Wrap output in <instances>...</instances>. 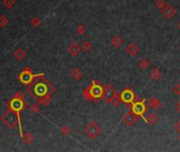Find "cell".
I'll return each instance as SVG.
<instances>
[{
    "mask_svg": "<svg viewBox=\"0 0 180 152\" xmlns=\"http://www.w3.org/2000/svg\"><path fill=\"white\" fill-rule=\"evenodd\" d=\"M1 120L4 123V125H5L6 127L10 128V129H14V128H16L17 126H18L20 137H22V136H23V132H22V126L20 125V123H19V118H18V116H17L16 112H14L12 109H10V108H8V110H6V111L4 112L3 114H2Z\"/></svg>",
    "mask_w": 180,
    "mask_h": 152,
    "instance_id": "1",
    "label": "cell"
},
{
    "mask_svg": "<svg viewBox=\"0 0 180 152\" xmlns=\"http://www.w3.org/2000/svg\"><path fill=\"white\" fill-rule=\"evenodd\" d=\"M8 106L10 109H12L14 112H16L17 116H18V118H19V123H20V125H21V116H20V113H21L22 110L25 109V107H26V103H24V98H19V97L14 96V98H12V100H10Z\"/></svg>",
    "mask_w": 180,
    "mask_h": 152,
    "instance_id": "2",
    "label": "cell"
},
{
    "mask_svg": "<svg viewBox=\"0 0 180 152\" xmlns=\"http://www.w3.org/2000/svg\"><path fill=\"white\" fill-rule=\"evenodd\" d=\"M88 92H90L91 100H97L102 98V93H103V87L99 83V81L93 80L92 85L88 87Z\"/></svg>",
    "mask_w": 180,
    "mask_h": 152,
    "instance_id": "3",
    "label": "cell"
},
{
    "mask_svg": "<svg viewBox=\"0 0 180 152\" xmlns=\"http://www.w3.org/2000/svg\"><path fill=\"white\" fill-rule=\"evenodd\" d=\"M84 132L88 136V138L95 140L102 133V128L99 125H97L96 123H88L84 128Z\"/></svg>",
    "mask_w": 180,
    "mask_h": 152,
    "instance_id": "4",
    "label": "cell"
},
{
    "mask_svg": "<svg viewBox=\"0 0 180 152\" xmlns=\"http://www.w3.org/2000/svg\"><path fill=\"white\" fill-rule=\"evenodd\" d=\"M120 98H121V101L123 103H125L126 106L131 107L132 103H134L135 100V93L131 88H125L123 91L120 93Z\"/></svg>",
    "mask_w": 180,
    "mask_h": 152,
    "instance_id": "5",
    "label": "cell"
},
{
    "mask_svg": "<svg viewBox=\"0 0 180 152\" xmlns=\"http://www.w3.org/2000/svg\"><path fill=\"white\" fill-rule=\"evenodd\" d=\"M33 78H34V74L31 71L30 68H24L22 70V72L19 74L18 79L20 80V83H23V85H30V83H33Z\"/></svg>",
    "mask_w": 180,
    "mask_h": 152,
    "instance_id": "6",
    "label": "cell"
},
{
    "mask_svg": "<svg viewBox=\"0 0 180 152\" xmlns=\"http://www.w3.org/2000/svg\"><path fill=\"white\" fill-rule=\"evenodd\" d=\"M146 106L144 103V100H140L136 101V103H133L131 106V110L134 112L135 114H137L140 117H143V114L146 112Z\"/></svg>",
    "mask_w": 180,
    "mask_h": 152,
    "instance_id": "7",
    "label": "cell"
},
{
    "mask_svg": "<svg viewBox=\"0 0 180 152\" xmlns=\"http://www.w3.org/2000/svg\"><path fill=\"white\" fill-rule=\"evenodd\" d=\"M33 90H34V93L36 97H39V96H43L44 94L48 93V86L44 81H39V83H36L35 86H33Z\"/></svg>",
    "mask_w": 180,
    "mask_h": 152,
    "instance_id": "8",
    "label": "cell"
},
{
    "mask_svg": "<svg viewBox=\"0 0 180 152\" xmlns=\"http://www.w3.org/2000/svg\"><path fill=\"white\" fill-rule=\"evenodd\" d=\"M115 89L111 85H105L103 87V93H102V100L106 103H110V100H112V97L115 94Z\"/></svg>",
    "mask_w": 180,
    "mask_h": 152,
    "instance_id": "9",
    "label": "cell"
},
{
    "mask_svg": "<svg viewBox=\"0 0 180 152\" xmlns=\"http://www.w3.org/2000/svg\"><path fill=\"white\" fill-rule=\"evenodd\" d=\"M137 118H138V115H137V114H135L134 112L131 110V111H128V113H126L125 115L122 117V122H123L124 124L126 125V126L131 127V126H133L135 123H136Z\"/></svg>",
    "mask_w": 180,
    "mask_h": 152,
    "instance_id": "10",
    "label": "cell"
},
{
    "mask_svg": "<svg viewBox=\"0 0 180 152\" xmlns=\"http://www.w3.org/2000/svg\"><path fill=\"white\" fill-rule=\"evenodd\" d=\"M161 12H162V15H163L165 18H172V17H174L175 15H176L177 11H176V8L173 5H171V4H165V6L162 8Z\"/></svg>",
    "mask_w": 180,
    "mask_h": 152,
    "instance_id": "11",
    "label": "cell"
},
{
    "mask_svg": "<svg viewBox=\"0 0 180 152\" xmlns=\"http://www.w3.org/2000/svg\"><path fill=\"white\" fill-rule=\"evenodd\" d=\"M125 52L128 53L130 56L134 57V56H136L137 54H139L140 49H139V47L136 45V43L132 42V43H128V45L125 47Z\"/></svg>",
    "mask_w": 180,
    "mask_h": 152,
    "instance_id": "12",
    "label": "cell"
},
{
    "mask_svg": "<svg viewBox=\"0 0 180 152\" xmlns=\"http://www.w3.org/2000/svg\"><path fill=\"white\" fill-rule=\"evenodd\" d=\"M80 51H81V48H80V46H78L77 43L75 42H72L70 46L68 47V52L70 53L72 56H78Z\"/></svg>",
    "mask_w": 180,
    "mask_h": 152,
    "instance_id": "13",
    "label": "cell"
},
{
    "mask_svg": "<svg viewBox=\"0 0 180 152\" xmlns=\"http://www.w3.org/2000/svg\"><path fill=\"white\" fill-rule=\"evenodd\" d=\"M37 100H38V103H40V105L48 106L51 103V101H52V96H51V93H46V94H44L43 96H39V97L37 98Z\"/></svg>",
    "mask_w": 180,
    "mask_h": 152,
    "instance_id": "14",
    "label": "cell"
},
{
    "mask_svg": "<svg viewBox=\"0 0 180 152\" xmlns=\"http://www.w3.org/2000/svg\"><path fill=\"white\" fill-rule=\"evenodd\" d=\"M148 105L150 106L151 108H153V109H160L162 106L161 101H160L158 98H155V97H152L150 98V100H148Z\"/></svg>",
    "mask_w": 180,
    "mask_h": 152,
    "instance_id": "15",
    "label": "cell"
},
{
    "mask_svg": "<svg viewBox=\"0 0 180 152\" xmlns=\"http://www.w3.org/2000/svg\"><path fill=\"white\" fill-rule=\"evenodd\" d=\"M150 77L153 79V80H159L160 78L162 77V73L161 71L158 69V68H154V69L151 70L150 72Z\"/></svg>",
    "mask_w": 180,
    "mask_h": 152,
    "instance_id": "16",
    "label": "cell"
},
{
    "mask_svg": "<svg viewBox=\"0 0 180 152\" xmlns=\"http://www.w3.org/2000/svg\"><path fill=\"white\" fill-rule=\"evenodd\" d=\"M158 120H159L158 115H157V114H155V113L148 114V117L144 118L145 123H148V124H150V125H155V124H157V123H158Z\"/></svg>",
    "mask_w": 180,
    "mask_h": 152,
    "instance_id": "17",
    "label": "cell"
},
{
    "mask_svg": "<svg viewBox=\"0 0 180 152\" xmlns=\"http://www.w3.org/2000/svg\"><path fill=\"white\" fill-rule=\"evenodd\" d=\"M82 75H83V73H82V71L79 68H74V69L71 71V77H72L74 80H79V79H81Z\"/></svg>",
    "mask_w": 180,
    "mask_h": 152,
    "instance_id": "18",
    "label": "cell"
},
{
    "mask_svg": "<svg viewBox=\"0 0 180 152\" xmlns=\"http://www.w3.org/2000/svg\"><path fill=\"white\" fill-rule=\"evenodd\" d=\"M111 43H112L113 48H115V49H118V48L121 47V45H122L121 37L118 36V35H115V36H113L112 39H111Z\"/></svg>",
    "mask_w": 180,
    "mask_h": 152,
    "instance_id": "19",
    "label": "cell"
},
{
    "mask_svg": "<svg viewBox=\"0 0 180 152\" xmlns=\"http://www.w3.org/2000/svg\"><path fill=\"white\" fill-rule=\"evenodd\" d=\"M25 55H26V52L23 49H21V48L17 49L14 52V57L17 59V60H22V59L25 57Z\"/></svg>",
    "mask_w": 180,
    "mask_h": 152,
    "instance_id": "20",
    "label": "cell"
},
{
    "mask_svg": "<svg viewBox=\"0 0 180 152\" xmlns=\"http://www.w3.org/2000/svg\"><path fill=\"white\" fill-rule=\"evenodd\" d=\"M121 98H120V94H118L117 92H115L114 96L112 97V100H110V103H112L114 107H118V106L121 103Z\"/></svg>",
    "mask_w": 180,
    "mask_h": 152,
    "instance_id": "21",
    "label": "cell"
},
{
    "mask_svg": "<svg viewBox=\"0 0 180 152\" xmlns=\"http://www.w3.org/2000/svg\"><path fill=\"white\" fill-rule=\"evenodd\" d=\"M138 67H139L141 70L148 69V68L150 67V61H148L146 58H141V59H140V60L138 61Z\"/></svg>",
    "mask_w": 180,
    "mask_h": 152,
    "instance_id": "22",
    "label": "cell"
},
{
    "mask_svg": "<svg viewBox=\"0 0 180 152\" xmlns=\"http://www.w3.org/2000/svg\"><path fill=\"white\" fill-rule=\"evenodd\" d=\"M22 140H23V142L25 143V144H31V143L34 140V135H33L31 132H26V133L23 134V136H22Z\"/></svg>",
    "mask_w": 180,
    "mask_h": 152,
    "instance_id": "23",
    "label": "cell"
},
{
    "mask_svg": "<svg viewBox=\"0 0 180 152\" xmlns=\"http://www.w3.org/2000/svg\"><path fill=\"white\" fill-rule=\"evenodd\" d=\"M81 49L84 51V52H88L91 49H92V43L90 41H83L81 45Z\"/></svg>",
    "mask_w": 180,
    "mask_h": 152,
    "instance_id": "24",
    "label": "cell"
},
{
    "mask_svg": "<svg viewBox=\"0 0 180 152\" xmlns=\"http://www.w3.org/2000/svg\"><path fill=\"white\" fill-rule=\"evenodd\" d=\"M76 31H77V33H78V34L80 35V36H82V35L85 34V32H86V28H85V25H77Z\"/></svg>",
    "mask_w": 180,
    "mask_h": 152,
    "instance_id": "25",
    "label": "cell"
},
{
    "mask_svg": "<svg viewBox=\"0 0 180 152\" xmlns=\"http://www.w3.org/2000/svg\"><path fill=\"white\" fill-rule=\"evenodd\" d=\"M8 19L6 16H4V15H2V16H0V26L1 28H4V26H6L8 25Z\"/></svg>",
    "mask_w": 180,
    "mask_h": 152,
    "instance_id": "26",
    "label": "cell"
},
{
    "mask_svg": "<svg viewBox=\"0 0 180 152\" xmlns=\"http://www.w3.org/2000/svg\"><path fill=\"white\" fill-rule=\"evenodd\" d=\"M165 1L164 0H155V6H156L158 10H162V8L165 6Z\"/></svg>",
    "mask_w": 180,
    "mask_h": 152,
    "instance_id": "27",
    "label": "cell"
},
{
    "mask_svg": "<svg viewBox=\"0 0 180 152\" xmlns=\"http://www.w3.org/2000/svg\"><path fill=\"white\" fill-rule=\"evenodd\" d=\"M2 3L5 6L6 8H11L14 6L15 4V0H2Z\"/></svg>",
    "mask_w": 180,
    "mask_h": 152,
    "instance_id": "28",
    "label": "cell"
},
{
    "mask_svg": "<svg viewBox=\"0 0 180 152\" xmlns=\"http://www.w3.org/2000/svg\"><path fill=\"white\" fill-rule=\"evenodd\" d=\"M31 25L34 26V28H38L41 25V20H40V18H38V17H35V18H33L31 20Z\"/></svg>",
    "mask_w": 180,
    "mask_h": 152,
    "instance_id": "29",
    "label": "cell"
},
{
    "mask_svg": "<svg viewBox=\"0 0 180 152\" xmlns=\"http://www.w3.org/2000/svg\"><path fill=\"white\" fill-rule=\"evenodd\" d=\"M30 111L32 112V113H38L40 111V107L38 103H34V105H32L30 107Z\"/></svg>",
    "mask_w": 180,
    "mask_h": 152,
    "instance_id": "30",
    "label": "cell"
},
{
    "mask_svg": "<svg viewBox=\"0 0 180 152\" xmlns=\"http://www.w3.org/2000/svg\"><path fill=\"white\" fill-rule=\"evenodd\" d=\"M172 92L175 95H180V83H176V85L173 86Z\"/></svg>",
    "mask_w": 180,
    "mask_h": 152,
    "instance_id": "31",
    "label": "cell"
},
{
    "mask_svg": "<svg viewBox=\"0 0 180 152\" xmlns=\"http://www.w3.org/2000/svg\"><path fill=\"white\" fill-rule=\"evenodd\" d=\"M60 133H61L62 135H68V134L70 133V128L68 126H62L60 128Z\"/></svg>",
    "mask_w": 180,
    "mask_h": 152,
    "instance_id": "32",
    "label": "cell"
},
{
    "mask_svg": "<svg viewBox=\"0 0 180 152\" xmlns=\"http://www.w3.org/2000/svg\"><path fill=\"white\" fill-rule=\"evenodd\" d=\"M15 96H16V97H19V98H24V93L22 91H19L15 94Z\"/></svg>",
    "mask_w": 180,
    "mask_h": 152,
    "instance_id": "33",
    "label": "cell"
},
{
    "mask_svg": "<svg viewBox=\"0 0 180 152\" xmlns=\"http://www.w3.org/2000/svg\"><path fill=\"white\" fill-rule=\"evenodd\" d=\"M176 110H177V112H178V113H180V100L177 103V105H176Z\"/></svg>",
    "mask_w": 180,
    "mask_h": 152,
    "instance_id": "34",
    "label": "cell"
},
{
    "mask_svg": "<svg viewBox=\"0 0 180 152\" xmlns=\"http://www.w3.org/2000/svg\"><path fill=\"white\" fill-rule=\"evenodd\" d=\"M176 129L178 130V131L180 132V122H179V123H177V125H176Z\"/></svg>",
    "mask_w": 180,
    "mask_h": 152,
    "instance_id": "35",
    "label": "cell"
},
{
    "mask_svg": "<svg viewBox=\"0 0 180 152\" xmlns=\"http://www.w3.org/2000/svg\"><path fill=\"white\" fill-rule=\"evenodd\" d=\"M179 30H180V22H179Z\"/></svg>",
    "mask_w": 180,
    "mask_h": 152,
    "instance_id": "36",
    "label": "cell"
},
{
    "mask_svg": "<svg viewBox=\"0 0 180 152\" xmlns=\"http://www.w3.org/2000/svg\"><path fill=\"white\" fill-rule=\"evenodd\" d=\"M179 133H180V132H179ZM179 140H180V135H179Z\"/></svg>",
    "mask_w": 180,
    "mask_h": 152,
    "instance_id": "37",
    "label": "cell"
},
{
    "mask_svg": "<svg viewBox=\"0 0 180 152\" xmlns=\"http://www.w3.org/2000/svg\"><path fill=\"white\" fill-rule=\"evenodd\" d=\"M179 67H180V65H179Z\"/></svg>",
    "mask_w": 180,
    "mask_h": 152,
    "instance_id": "38",
    "label": "cell"
}]
</instances>
